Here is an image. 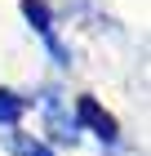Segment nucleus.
Segmentation results:
<instances>
[{
  "instance_id": "nucleus-1",
  "label": "nucleus",
  "mask_w": 151,
  "mask_h": 156,
  "mask_svg": "<svg viewBox=\"0 0 151 156\" xmlns=\"http://www.w3.org/2000/svg\"><path fill=\"white\" fill-rule=\"evenodd\" d=\"M80 116H84V120H93V125H98V134H107V138L116 134V125H111V116H107V112H98V103H89V98L80 103Z\"/></svg>"
},
{
  "instance_id": "nucleus-2",
  "label": "nucleus",
  "mask_w": 151,
  "mask_h": 156,
  "mask_svg": "<svg viewBox=\"0 0 151 156\" xmlns=\"http://www.w3.org/2000/svg\"><path fill=\"white\" fill-rule=\"evenodd\" d=\"M22 5H27V18L36 23V31H40L45 40H53V36H49V13H45V5H40V0H22Z\"/></svg>"
},
{
  "instance_id": "nucleus-3",
  "label": "nucleus",
  "mask_w": 151,
  "mask_h": 156,
  "mask_svg": "<svg viewBox=\"0 0 151 156\" xmlns=\"http://www.w3.org/2000/svg\"><path fill=\"white\" fill-rule=\"evenodd\" d=\"M13 112H18V103H13V98H5V94H0V116L9 120V116H13Z\"/></svg>"
}]
</instances>
